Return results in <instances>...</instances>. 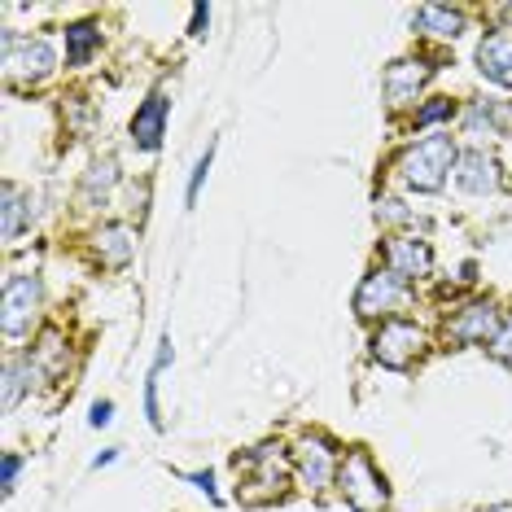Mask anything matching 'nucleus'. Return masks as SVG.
<instances>
[{"label":"nucleus","instance_id":"obj_5","mask_svg":"<svg viewBox=\"0 0 512 512\" xmlns=\"http://www.w3.org/2000/svg\"><path fill=\"white\" fill-rule=\"evenodd\" d=\"M421 346H425L421 329H416V324H407V320L381 324V333L372 337V355H377L386 368H407L416 355H421Z\"/></svg>","mask_w":512,"mask_h":512},{"label":"nucleus","instance_id":"obj_27","mask_svg":"<svg viewBox=\"0 0 512 512\" xmlns=\"http://www.w3.org/2000/svg\"><path fill=\"white\" fill-rule=\"evenodd\" d=\"M486 512H512V504H495V508H486Z\"/></svg>","mask_w":512,"mask_h":512},{"label":"nucleus","instance_id":"obj_8","mask_svg":"<svg viewBox=\"0 0 512 512\" xmlns=\"http://www.w3.org/2000/svg\"><path fill=\"white\" fill-rule=\"evenodd\" d=\"M447 333L456 337V342H486V337L495 342V333H499V316H495L491 302H477V307H464L460 316L447 324Z\"/></svg>","mask_w":512,"mask_h":512},{"label":"nucleus","instance_id":"obj_13","mask_svg":"<svg viewBox=\"0 0 512 512\" xmlns=\"http://www.w3.org/2000/svg\"><path fill=\"white\" fill-rule=\"evenodd\" d=\"M162 123H167V97H149L141 110H136V119H132V136H136V145L141 149H158L162 141Z\"/></svg>","mask_w":512,"mask_h":512},{"label":"nucleus","instance_id":"obj_22","mask_svg":"<svg viewBox=\"0 0 512 512\" xmlns=\"http://www.w3.org/2000/svg\"><path fill=\"white\" fill-rule=\"evenodd\" d=\"M206 171H211V149H206V158L193 167V180H189V202H197V193H202V184H206Z\"/></svg>","mask_w":512,"mask_h":512},{"label":"nucleus","instance_id":"obj_19","mask_svg":"<svg viewBox=\"0 0 512 512\" xmlns=\"http://www.w3.org/2000/svg\"><path fill=\"white\" fill-rule=\"evenodd\" d=\"M491 351H495V359H499V364H508V368H512V316H508L504 324H499V333H495Z\"/></svg>","mask_w":512,"mask_h":512},{"label":"nucleus","instance_id":"obj_24","mask_svg":"<svg viewBox=\"0 0 512 512\" xmlns=\"http://www.w3.org/2000/svg\"><path fill=\"white\" fill-rule=\"evenodd\" d=\"M110 412H114V403H97L92 407V425H110Z\"/></svg>","mask_w":512,"mask_h":512},{"label":"nucleus","instance_id":"obj_17","mask_svg":"<svg viewBox=\"0 0 512 512\" xmlns=\"http://www.w3.org/2000/svg\"><path fill=\"white\" fill-rule=\"evenodd\" d=\"M18 224H22V193H18V184H5V237L9 241L18 237Z\"/></svg>","mask_w":512,"mask_h":512},{"label":"nucleus","instance_id":"obj_7","mask_svg":"<svg viewBox=\"0 0 512 512\" xmlns=\"http://www.w3.org/2000/svg\"><path fill=\"white\" fill-rule=\"evenodd\" d=\"M386 259H390L394 276H429V267H434V254H429V246L416 237H390Z\"/></svg>","mask_w":512,"mask_h":512},{"label":"nucleus","instance_id":"obj_1","mask_svg":"<svg viewBox=\"0 0 512 512\" xmlns=\"http://www.w3.org/2000/svg\"><path fill=\"white\" fill-rule=\"evenodd\" d=\"M451 162H456V145H451V136H425V141H416L403 154L399 171H403V180L412 184V189L434 193V189H442V180H447Z\"/></svg>","mask_w":512,"mask_h":512},{"label":"nucleus","instance_id":"obj_21","mask_svg":"<svg viewBox=\"0 0 512 512\" xmlns=\"http://www.w3.org/2000/svg\"><path fill=\"white\" fill-rule=\"evenodd\" d=\"M377 219H390V224H407L412 215H407L403 206L394 202V197H381V202H377Z\"/></svg>","mask_w":512,"mask_h":512},{"label":"nucleus","instance_id":"obj_25","mask_svg":"<svg viewBox=\"0 0 512 512\" xmlns=\"http://www.w3.org/2000/svg\"><path fill=\"white\" fill-rule=\"evenodd\" d=\"M14 477H18V456H5V491H14Z\"/></svg>","mask_w":512,"mask_h":512},{"label":"nucleus","instance_id":"obj_23","mask_svg":"<svg viewBox=\"0 0 512 512\" xmlns=\"http://www.w3.org/2000/svg\"><path fill=\"white\" fill-rule=\"evenodd\" d=\"M447 114H451V101H447V97H434V101H429V106L421 110V123H438V119H447Z\"/></svg>","mask_w":512,"mask_h":512},{"label":"nucleus","instance_id":"obj_18","mask_svg":"<svg viewBox=\"0 0 512 512\" xmlns=\"http://www.w3.org/2000/svg\"><path fill=\"white\" fill-rule=\"evenodd\" d=\"M110 184H114V162L106 158V162H97V167L88 171V184H84V189H88V193H110Z\"/></svg>","mask_w":512,"mask_h":512},{"label":"nucleus","instance_id":"obj_2","mask_svg":"<svg viewBox=\"0 0 512 512\" xmlns=\"http://www.w3.org/2000/svg\"><path fill=\"white\" fill-rule=\"evenodd\" d=\"M342 495L355 512H386V504H390L386 482H381V473L372 469V460L364 451H351V456L342 460Z\"/></svg>","mask_w":512,"mask_h":512},{"label":"nucleus","instance_id":"obj_20","mask_svg":"<svg viewBox=\"0 0 512 512\" xmlns=\"http://www.w3.org/2000/svg\"><path fill=\"white\" fill-rule=\"evenodd\" d=\"M18 390H22V364H5V412L18 403Z\"/></svg>","mask_w":512,"mask_h":512},{"label":"nucleus","instance_id":"obj_15","mask_svg":"<svg viewBox=\"0 0 512 512\" xmlns=\"http://www.w3.org/2000/svg\"><path fill=\"white\" fill-rule=\"evenodd\" d=\"M416 27H421L425 36L456 40L460 27H464V18L456 14V9H447V5H425V9H416Z\"/></svg>","mask_w":512,"mask_h":512},{"label":"nucleus","instance_id":"obj_9","mask_svg":"<svg viewBox=\"0 0 512 512\" xmlns=\"http://www.w3.org/2000/svg\"><path fill=\"white\" fill-rule=\"evenodd\" d=\"M460 189L464 193H495L499 189V162L491 154H482V149H469V154H460Z\"/></svg>","mask_w":512,"mask_h":512},{"label":"nucleus","instance_id":"obj_3","mask_svg":"<svg viewBox=\"0 0 512 512\" xmlns=\"http://www.w3.org/2000/svg\"><path fill=\"white\" fill-rule=\"evenodd\" d=\"M5 79L9 84H40L44 75L57 66V57L49 49V40H18V36H5Z\"/></svg>","mask_w":512,"mask_h":512},{"label":"nucleus","instance_id":"obj_14","mask_svg":"<svg viewBox=\"0 0 512 512\" xmlns=\"http://www.w3.org/2000/svg\"><path fill=\"white\" fill-rule=\"evenodd\" d=\"M97 254H101V263H110V267L132 263V254H136L132 232H127L123 224H106V228L97 232Z\"/></svg>","mask_w":512,"mask_h":512},{"label":"nucleus","instance_id":"obj_4","mask_svg":"<svg viewBox=\"0 0 512 512\" xmlns=\"http://www.w3.org/2000/svg\"><path fill=\"white\" fill-rule=\"evenodd\" d=\"M36 307H40V281L36 276H14L5 285V294H0V329H5V337H18L27 329Z\"/></svg>","mask_w":512,"mask_h":512},{"label":"nucleus","instance_id":"obj_16","mask_svg":"<svg viewBox=\"0 0 512 512\" xmlns=\"http://www.w3.org/2000/svg\"><path fill=\"white\" fill-rule=\"evenodd\" d=\"M92 44H97V27H92V22H79V27L66 31V57H71L75 66H79V62H88Z\"/></svg>","mask_w":512,"mask_h":512},{"label":"nucleus","instance_id":"obj_26","mask_svg":"<svg viewBox=\"0 0 512 512\" xmlns=\"http://www.w3.org/2000/svg\"><path fill=\"white\" fill-rule=\"evenodd\" d=\"M206 18H211V14H206V9L197 5V9H193V36H202V22H206Z\"/></svg>","mask_w":512,"mask_h":512},{"label":"nucleus","instance_id":"obj_11","mask_svg":"<svg viewBox=\"0 0 512 512\" xmlns=\"http://www.w3.org/2000/svg\"><path fill=\"white\" fill-rule=\"evenodd\" d=\"M477 66H482L486 79H495V84L512 88V36L482 40V49H477Z\"/></svg>","mask_w":512,"mask_h":512},{"label":"nucleus","instance_id":"obj_6","mask_svg":"<svg viewBox=\"0 0 512 512\" xmlns=\"http://www.w3.org/2000/svg\"><path fill=\"white\" fill-rule=\"evenodd\" d=\"M403 302V276H394V272H372L364 285H359V294H355V311L359 316H381V311H390V307H399Z\"/></svg>","mask_w":512,"mask_h":512},{"label":"nucleus","instance_id":"obj_12","mask_svg":"<svg viewBox=\"0 0 512 512\" xmlns=\"http://www.w3.org/2000/svg\"><path fill=\"white\" fill-rule=\"evenodd\" d=\"M429 79V66L425 62H394L386 71V97L394 106H403V101L416 97V88H421Z\"/></svg>","mask_w":512,"mask_h":512},{"label":"nucleus","instance_id":"obj_10","mask_svg":"<svg viewBox=\"0 0 512 512\" xmlns=\"http://www.w3.org/2000/svg\"><path fill=\"white\" fill-rule=\"evenodd\" d=\"M298 469H302V477H307L311 491H324V486H329V477H333V451L324 447L320 438H302Z\"/></svg>","mask_w":512,"mask_h":512}]
</instances>
